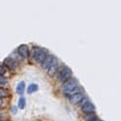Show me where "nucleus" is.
I'll use <instances>...</instances> for the list:
<instances>
[{"label":"nucleus","mask_w":121,"mask_h":121,"mask_svg":"<svg viewBox=\"0 0 121 121\" xmlns=\"http://www.w3.org/2000/svg\"><path fill=\"white\" fill-rule=\"evenodd\" d=\"M11 110H12V112H13V113H16V112H16L17 108H16L15 107H14V108H12V109H11Z\"/></svg>","instance_id":"obj_18"},{"label":"nucleus","mask_w":121,"mask_h":121,"mask_svg":"<svg viewBox=\"0 0 121 121\" xmlns=\"http://www.w3.org/2000/svg\"><path fill=\"white\" fill-rule=\"evenodd\" d=\"M7 96H8V92L4 88L0 87V98H4V97H7Z\"/></svg>","instance_id":"obj_14"},{"label":"nucleus","mask_w":121,"mask_h":121,"mask_svg":"<svg viewBox=\"0 0 121 121\" xmlns=\"http://www.w3.org/2000/svg\"><path fill=\"white\" fill-rule=\"evenodd\" d=\"M94 109H95V106L92 103H90V102H85L82 107V112H84V113L94 112Z\"/></svg>","instance_id":"obj_8"},{"label":"nucleus","mask_w":121,"mask_h":121,"mask_svg":"<svg viewBox=\"0 0 121 121\" xmlns=\"http://www.w3.org/2000/svg\"><path fill=\"white\" fill-rule=\"evenodd\" d=\"M56 75H57V79L59 80V82H65L67 79H69L70 78H71L72 71L66 66H60V67L57 68Z\"/></svg>","instance_id":"obj_1"},{"label":"nucleus","mask_w":121,"mask_h":121,"mask_svg":"<svg viewBox=\"0 0 121 121\" xmlns=\"http://www.w3.org/2000/svg\"><path fill=\"white\" fill-rule=\"evenodd\" d=\"M38 90V85L37 84H30L29 86H28V89H27V93H29V94H31V93H33V92H35V91H37Z\"/></svg>","instance_id":"obj_11"},{"label":"nucleus","mask_w":121,"mask_h":121,"mask_svg":"<svg viewBox=\"0 0 121 121\" xmlns=\"http://www.w3.org/2000/svg\"><path fill=\"white\" fill-rule=\"evenodd\" d=\"M94 121H103V120H102V119H99V118H97V119H96V120H94Z\"/></svg>","instance_id":"obj_19"},{"label":"nucleus","mask_w":121,"mask_h":121,"mask_svg":"<svg viewBox=\"0 0 121 121\" xmlns=\"http://www.w3.org/2000/svg\"><path fill=\"white\" fill-rule=\"evenodd\" d=\"M3 99L2 98H0V108H2V106H3Z\"/></svg>","instance_id":"obj_17"},{"label":"nucleus","mask_w":121,"mask_h":121,"mask_svg":"<svg viewBox=\"0 0 121 121\" xmlns=\"http://www.w3.org/2000/svg\"><path fill=\"white\" fill-rule=\"evenodd\" d=\"M98 117H97V115H96V113L94 112H88V113H86V115L84 116V119L86 120V121H94V120H96Z\"/></svg>","instance_id":"obj_10"},{"label":"nucleus","mask_w":121,"mask_h":121,"mask_svg":"<svg viewBox=\"0 0 121 121\" xmlns=\"http://www.w3.org/2000/svg\"><path fill=\"white\" fill-rule=\"evenodd\" d=\"M24 107H25V99L22 97L18 101V108H23Z\"/></svg>","instance_id":"obj_13"},{"label":"nucleus","mask_w":121,"mask_h":121,"mask_svg":"<svg viewBox=\"0 0 121 121\" xmlns=\"http://www.w3.org/2000/svg\"><path fill=\"white\" fill-rule=\"evenodd\" d=\"M46 56H47L46 50H44L42 48H33V50H32V58H33V60L35 62L42 63Z\"/></svg>","instance_id":"obj_2"},{"label":"nucleus","mask_w":121,"mask_h":121,"mask_svg":"<svg viewBox=\"0 0 121 121\" xmlns=\"http://www.w3.org/2000/svg\"><path fill=\"white\" fill-rule=\"evenodd\" d=\"M57 68H58V65H57V59L55 58V59H54V61H53V63L52 64V66L48 68V76L53 77V76L56 74Z\"/></svg>","instance_id":"obj_9"},{"label":"nucleus","mask_w":121,"mask_h":121,"mask_svg":"<svg viewBox=\"0 0 121 121\" xmlns=\"http://www.w3.org/2000/svg\"><path fill=\"white\" fill-rule=\"evenodd\" d=\"M7 72L6 70V66H3V65H0V76H4Z\"/></svg>","instance_id":"obj_15"},{"label":"nucleus","mask_w":121,"mask_h":121,"mask_svg":"<svg viewBox=\"0 0 121 121\" xmlns=\"http://www.w3.org/2000/svg\"><path fill=\"white\" fill-rule=\"evenodd\" d=\"M0 119H1V115H0Z\"/></svg>","instance_id":"obj_20"},{"label":"nucleus","mask_w":121,"mask_h":121,"mask_svg":"<svg viewBox=\"0 0 121 121\" xmlns=\"http://www.w3.org/2000/svg\"><path fill=\"white\" fill-rule=\"evenodd\" d=\"M84 98L83 94L80 92V93H77V94H74L70 97V103L73 104V105H77V104H79L80 101Z\"/></svg>","instance_id":"obj_6"},{"label":"nucleus","mask_w":121,"mask_h":121,"mask_svg":"<svg viewBox=\"0 0 121 121\" xmlns=\"http://www.w3.org/2000/svg\"><path fill=\"white\" fill-rule=\"evenodd\" d=\"M77 86H78L77 79L70 78L69 79L66 80V82H64V84H63V91L65 93H69V92H71L73 89H75Z\"/></svg>","instance_id":"obj_3"},{"label":"nucleus","mask_w":121,"mask_h":121,"mask_svg":"<svg viewBox=\"0 0 121 121\" xmlns=\"http://www.w3.org/2000/svg\"><path fill=\"white\" fill-rule=\"evenodd\" d=\"M23 91H24V82H22L21 83H18V85H17V92L18 94H22V93H23Z\"/></svg>","instance_id":"obj_12"},{"label":"nucleus","mask_w":121,"mask_h":121,"mask_svg":"<svg viewBox=\"0 0 121 121\" xmlns=\"http://www.w3.org/2000/svg\"><path fill=\"white\" fill-rule=\"evenodd\" d=\"M6 83H7V82H6V79L3 78V76H0V85H4Z\"/></svg>","instance_id":"obj_16"},{"label":"nucleus","mask_w":121,"mask_h":121,"mask_svg":"<svg viewBox=\"0 0 121 121\" xmlns=\"http://www.w3.org/2000/svg\"><path fill=\"white\" fill-rule=\"evenodd\" d=\"M17 52H18V54L23 58H27L29 55V48L26 45H22L17 48Z\"/></svg>","instance_id":"obj_7"},{"label":"nucleus","mask_w":121,"mask_h":121,"mask_svg":"<svg viewBox=\"0 0 121 121\" xmlns=\"http://www.w3.org/2000/svg\"><path fill=\"white\" fill-rule=\"evenodd\" d=\"M54 59H55V57H53L52 55H47L42 62V68L43 69H48L50 66H52V64L53 63Z\"/></svg>","instance_id":"obj_4"},{"label":"nucleus","mask_w":121,"mask_h":121,"mask_svg":"<svg viewBox=\"0 0 121 121\" xmlns=\"http://www.w3.org/2000/svg\"><path fill=\"white\" fill-rule=\"evenodd\" d=\"M4 64H5V66H6L8 69H10V70H15V69L17 68V61H16L15 59H13L12 57L6 58V59L4 60Z\"/></svg>","instance_id":"obj_5"}]
</instances>
